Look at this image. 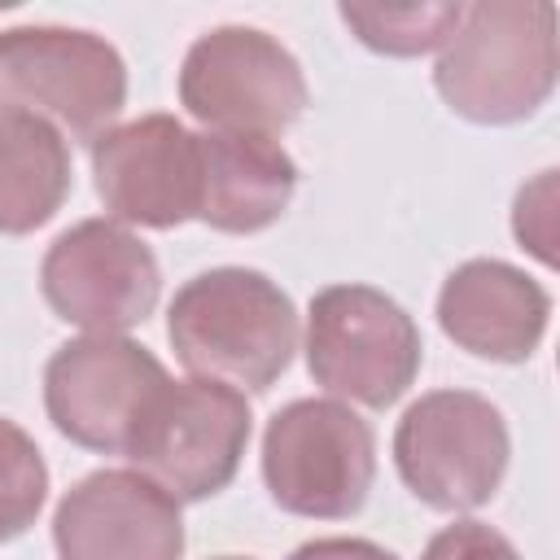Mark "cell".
I'll use <instances>...</instances> for the list:
<instances>
[{"instance_id": "obj_1", "label": "cell", "mask_w": 560, "mask_h": 560, "mask_svg": "<svg viewBox=\"0 0 560 560\" xmlns=\"http://www.w3.org/2000/svg\"><path fill=\"white\" fill-rule=\"evenodd\" d=\"M166 337L192 376L262 394L293 363L298 306L258 267H210L175 289Z\"/></svg>"}, {"instance_id": "obj_2", "label": "cell", "mask_w": 560, "mask_h": 560, "mask_svg": "<svg viewBox=\"0 0 560 560\" xmlns=\"http://www.w3.org/2000/svg\"><path fill=\"white\" fill-rule=\"evenodd\" d=\"M433 88L451 114L477 127H512L534 118L556 92V4H464L438 52Z\"/></svg>"}, {"instance_id": "obj_3", "label": "cell", "mask_w": 560, "mask_h": 560, "mask_svg": "<svg viewBox=\"0 0 560 560\" xmlns=\"http://www.w3.org/2000/svg\"><path fill=\"white\" fill-rule=\"evenodd\" d=\"M262 481L289 516L346 521L372 494L376 433L337 398H293L267 420Z\"/></svg>"}, {"instance_id": "obj_4", "label": "cell", "mask_w": 560, "mask_h": 560, "mask_svg": "<svg viewBox=\"0 0 560 560\" xmlns=\"http://www.w3.org/2000/svg\"><path fill=\"white\" fill-rule=\"evenodd\" d=\"M508 455L503 411L472 389H429L394 429V468L433 512L486 508L503 486Z\"/></svg>"}, {"instance_id": "obj_5", "label": "cell", "mask_w": 560, "mask_h": 560, "mask_svg": "<svg viewBox=\"0 0 560 560\" xmlns=\"http://www.w3.org/2000/svg\"><path fill=\"white\" fill-rule=\"evenodd\" d=\"M416 319L372 284H328L306 311V372L319 389L359 407H394L420 376Z\"/></svg>"}, {"instance_id": "obj_6", "label": "cell", "mask_w": 560, "mask_h": 560, "mask_svg": "<svg viewBox=\"0 0 560 560\" xmlns=\"http://www.w3.org/2000/svg\"><path fill=\"white\" fill-rule=\"evenodd\" d=\"M249 402L219 381H162L136 420L127 459L179 503H201L236 477L249 446Z\"/></svg>"}, {"instance_id": "obj_7", "label": "cell", "mask_w": 560, "mask_h": 560, "mask_svg": "<svg viewBox=\"0 0 560 560\" xmlns=\"http://www.w3.org/2000/svg\"><path fill=\"white\" fill-rule=\"evenodd\" d=\"M0 101L92 144L127 105V61L96 31L9 26L0 31Z\"/></svg>"}, {"instance_id": "obj_8", "label": "cell", "mask_w": 560, "mask_h": 560, "mask_svg": "<svg viewBox=\"0 0 560 560\" xmlns=\"http://www.w3.org/2000/svg\"><path fill=\"white\" fill-rule=\"evenodd\" d=\"M311 101L298 57L258 26H214L192 39L179 66V105L206 131L280 136Z\"/></svg>"}, {"instance_id": "obj_9", "label": "cell", "mask_w": 560, "mask_h": 560, "mask_svg": "<svg viewBox=\"0 0 560 560\" xmlns=\"http://www.w3.org/2000/svg\"><path fill=\"white\" fill-rule=\"evenodd\" d=\"M39 293L61 324L122 337L153 315L162 271L153 249L131 228L114 219H83L44 249Z\"/></svg>"}, {"instance_id": "obj_10", "label": "cell", "mask_w": 560, "mask_h": 560, "mask_svg": "<svg viewBox=\"0 0 560 560\" xmlns=\"http://www.w3.org/2000/svg\"><path fill=\"white\" fill-rule=\"evenodd\" d=\"M166 368L131 337H74L44 368V411L61 438L96 455H127L140 411Z\"/></svg>"}, {"instance_id": "obj_11", "label": "cell", "mask_w": 560, "mask_h": 560, "mask_svg": "<svg viewBox=\"0 0 560 560\" xmlns=\"http://www.w3.org/2000/svg\"><path fill=\"white\" fill-rule=\"evenodd\" d=\"M92 175L114 223L171 232L197 219V131L175 114H140L96 136Z\"/></svg>"}, {"instance_id": "obj_12", "label": "cell", "mask_w": 560, "mask_h": 560, "mask_svg": "<svg viewBox=\"0 0 560 560\" xmlns=\"http://www.w3.org/2000/svg\"><path fill=\"white\" fill-rule=\"evenodd\" d=\"M57 560H179V499L136 468L79 477L52 512Z\"/></svg>"}, {"instance_id": "obj_13", "label": "cell", "mask_w": 560, "mask_h": 560, "mask_svg": "<svg viewBox=\"0 0 560 560\" xmlns=\"http://www.w3.org/2000/svg\"><path fill=\"white\" fill-rule=\"evenodd\" d=\"M442 332L490 363H525L551 324V293L503 258H468L438 289Z\"/></svg>"}, {"instance_id": "obj_14", "label": "cell", "mask_w": 560, "mask_h": 560, "mask_svg": "<svg viewBox=\"0 0 560 560\" xmlns=\"http://www.w3.org/2000/svg\"><path fill=\"white\" fill-rule=\"evenodd\" d=\"M298 192V162L271 136L197 131V219L228 236L271 228Z\"/></svg>"}, {"instance_id": "obj_15", "label": "cell", "mask_w": 560, "mask_h": 560, "mask_svg": "<svg viewBox=\"0 0 560 560\" xmlns=\"http://www.w3.org/2000/svg\"><path fill=\"white\" fill-rule=\"evenodd\" d=\"M70 184L66 136L48 118L0 101V236L44 228L66 206Z\"/></svg>"}, {"instance_id": "obj_16", "label": "cell", "mask_w": 560, "mask_h": 560, "mask_svg": "<svg viewBox=\"0 0 560 560\" xmlns=\"http://www.w3.org/2000/svg\"><path fill=\"white\" fill-rule=\"evenodd\" d=\"M464 4H341L337 18L354 31V39L385 57H420L442 48L455 31Z\"/></svg>"}, {"instance_id": "obj_17", "label": "cell", "mask_w": 560, "mask_h": 560, "mask_svg": "<svg viewBox=\"0 0 560 560\" xmlns=\"http://www.w3.org/2000/svg\"><path fill=\"white\" fill-rule=\"evenodd\" d=\"M48 499V464L35 438L0 416V542L22 538Z\"/></svg>"}, {"instance_id": "obj_18", "label": "cell", "mask_w": 560, "mask_h": 560, "mask_svg": "<svg viewBox=\"0 0 560 560\" xmlns=\"http://www.w3.org/2000/svg\"><path fill=\"white\" fill-rule=\"evenodd\" d=\"M512 232L542 267H556V171H538L521 184L512 206Z\"/></svg>"}, {"instance_id": "obj_19", "label": "cell", "mask_w": 560, "mask_h": 560, "mask_svg": "<svg viewBox=\"0 0 560 560\" xmlns=\"http://www.w3.org/2000/svg\"><path fill=\"white\" fill-rule=\"evenodd\" d=\"M420 560H521V551L486 521H455L429 538Z\"/></svg>"}, {"instance_id": "obj_20", "label": "cell", "mask_w": 560, "mask_h": 560, "mask_svg": "<svg viewBox=\"0 0 560 560\" xmlns=\"http://www.w3.org/2000/svg\"><path fill=\"white\" fill-rule=\"evenodd\" d=\"M289 560H398L372 538H311Z\"/></svg>"}, {"instance_id": "obj_21", "label": "cell", "mask_w": 560, "mask_h": 560, "mask_svg": "<svg viewBox=\"0 0 560 560\" xmlns=\"http://www.w3.org/2000/svg\"><path fill=\"white\" fill-rule=\"evenodd\" d=\"M219 560H245V556H219Z\"/></svg>"}]
</instances>
